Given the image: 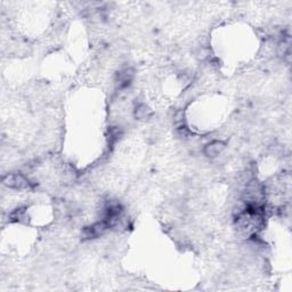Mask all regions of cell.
Segmentation results:
<instances>
[{
	"mask_svg": "<svg viewBox=\"0 0 292 292\" xmlns=\"http://www.w3.org/2000/svg\"><path fill=\"white\" fill-rule=\"evenodd\" d=\"M226 147V144L223 141H219V139H215V141H211L210 143H208L203 147V154L209 159H216L223 153Z\"/></svg>",
	"mask_w": 292,
	"mask_h": 292,
	"instance_id": "3957f363",
	"label": "cell"
},
{
	"mask_svg": "<svg viewBox=\"0 0 292 292\" xmlns=\"http://www.w3.org/2000/svg\"><path fill=\"white\" fill-rule=\"evenodd\" d=\"M3 184L12 190H29L32 185L23 173H7L3 178Z\"/></svg>",
	"mask_w": 292,
	"mask_h": 292,
	"instance_id": "6da1fadb",
	"label": "cell"
},
{
	"mask_svg": "<svg viewBox=\"0 0 292 292\" xmlns=\"http://www.w3.org/2000/svg\"><path fill=\"white\" fill-rule=\"evenodd\" d=\"M152 115V110L149 105L144 103H139L138 105L135 107L134 110V116L139 121H144L150 119V116Z\"/></svg>",
	"mask_w": 292,
	"mask_h": 292,
	"instance_id": "277c9868",
	"label": "cell"
},
{
	"mask_svg": "<svg viewBox=\"0 0 292 292\" xmlns=\"http://www.w3.org/2000/svg\"><path fill=\"white\" fill-rule=\"evenodd\" d=\"M11 219L16 223H24L27 219V209L17 208L11 213Z\"/></svg>",
	"mask_w": 292,
	"mask_h": 292,
	"instance_id": "5b68a950",
	"label": "cell"
},
{
	"mask_svg": "<svg viewBox=\"0 0 292 292\" xmlns=\"http://www.w3.org/2000/svg\"><path fill=\"white\" fill-rule=\"evenodd\" d=\"M135 77V71L133 68L126 67L119 70L115 76V85L118 89H126L132 85L133 79Z\"/></svg>",
	"mask_w": 292,
	"mask_h": 292,
	"instance_id": "7a4b0ae2",
	"label": "cell"
}]
</instances>
